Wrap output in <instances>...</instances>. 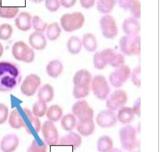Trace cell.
<instances>
[{
	"mask_svg": "<svg viewBox=\"0 0 160 152\" xmlns=\"http://www.w3.org/2000/svg\"><path fill=\"white\" fill-rule=\"evenodd\" d=\"M41 84V79L39 76L31 74L26 77L21 85V91L27 97H32L35 94L37 89Z\"/></svg>",
	"mask_w": 160,
	"mask_h": 152,
	"instance_id": "8fae6325",
	"label": "cell"
},
{
	"mask_svg": "<svg viewBox=\"0 0 160 152\" xmlns=\"http://www.w3.org/2000/svg\"><path fill=\"white\" fill-rule=\"evenodd\" d=\"M128 102V95L122 89H117L107 98L106 105L108 109L113 111H118L125 106Z\"/></svg>",
	"mask_w": 160,
	"mask_h": 152,
	"instance_id": "ba28073f",
	"label": "cell"
},
{
	"mask_svg": "<svg viewBox=\"0 0 160 152\" xmlns=\"http://www.w3.org/2000/svg\"><path fill=\"white\" fill-rule=\"evenodd\" d=\"M113 143L111 137L103 135L98 139L97 149L99 152H109L113 149Z\"/></svg>",
	"mask_w": 160,
	"mask_h": 152,
	"instance_id": "f1b7e54d",
	"label": "cell"
},
{
	"mask_svg": "<svg viewBox=\"0 0 160 152\" xmlns=\"http://www.w3.org/2000/svg\"><path fill=\"white\" fill-rule=\"evenodd\" d=\"M96 121L101 128H108L115 125L118 119L114 111L108 109L98 114Z\"/></svg>",
	"mask_w": 160,
	"mask_h": 152,
	"instance_id": "9a60e30c",
	"label": "cell"
},
{
	"mask_svg": "<svg viewBox=\"0 0 160 152\" xmlns=\"http://www.w3.org/2000/svg\"><path fill=\"white\" fill-rule=\"evenodd\" d=\"M8 119L9 126L13 129H19L21 128H25L23 118L16 108L12 109L10 112Z\"/></svg>",
	"mask_w": 160,
	"mask_h": 152,
	"instance_id": "603a6c76",
	"label": "cell"
},
{
	"mask_svg": "<svg viewBox=\"0 0 160 152\" xmlns=\"http://www.w3.org/2000/svg\"><path fill=\"white\" fill-rule=\"evenodd\" d=\"M119 5L122 8L129 11L133 18L141 17V5L138 0H118Z\"/></svg>",
	"mask_w": 160,
	"mask_h": 152,
	"instance_id": "ac0fdd59",
	"label": "cell"
},
{
	"mask_svg": "<svg viewBox=\"0 0 160 152\" xmlns=\"http://www.w3.org/2000/svg\"><path fill=\"white\" fill-rule=\"evenodd\" d=\"M62 108L58 105H52L48 109L46 116L49 121L51 122H58L62 116Z\"/></svg>",
	"mask_w": 160,
	"mask_h": 152,
	"instance_id": "f546056e",
	"label": "cell"
},
{
	"mask_svg": "<svg viewBox=\"0 0 160 152\" xmlns=\"http://www.w3.org/2000/svg\"><path fill=\"white\" fill-rule=\"evenodd\" d=\"M31 1L33 3H40L45 0H31Z\"/></svg>",
	"mask_w": 160,
	"mask_h": 152,
	"instance_id": "681fc988",
	"label": "cell"
},
{
	"mask_svg": "<svg viewBox=\"0 0 160 152\" xmlns=\"http://www.w3.org/2000/svg\"></svg>",
	"mask_w": 160,
	"mask_h": 152,
	"instance_id": "f907efd6",
	"label": "cell"
},
{
	"mask_svg": "<svg viewBox=\"0 0 160 152\" xmlns=\"http://www.w3.org/2000/svg\"><path fill=\"white\" fill-rule=\"evenodd\" d=\"M141 99H138L134 103L133 106L132 108V109L134 115H136L138 116H140V103H141Z\"/></svg>",
	"mask_w": 160,
	"mask_h": 152,
	"instance_id": "ee69618b",
	"label": "cell"
},
{
	"mask_svg": "<svg viewBox=\"0 0 160 152\" xmlns=\"http://www.w3.org/2000/svg\"><path fill=\"white\" fill-rule=\"evenodd\" d=\"M81 41L77 36H71L67 42L68 50L72 54L79 53L81 50Z\"/></svg>",
	"mask_w": 160,
	"mask_h": 152,
	"instance_id": "d6a6232c",
	"label": "cell"
},
{
	"mask_svg": "<svg viewBox=\"0 0 160 152\" xmlns=\"http://www.w3.org/2000/svg\"><path fill=\"white\" fill-rule=\"evenodd\" d=\"M91 83V89L96 97L101 100L106 99L110 93L111 89L105 77L102 75H97Z\"/></svg>",
	"mask_w": 160,
	"mask_h": 152,
	"instance_id": "8992f818",
	"label": "cell"
},
{
	"mask_svg": "<svg viewBox=\"0 0 160 152\" xmlns=\"http://www.w3.org/2000/svg\"><path fill=\"white\" fill-rule=\"evenodd\" d=\"M122 29L128 35H138L140 31V25L136 19L128 18L122 24Z\"/></svg>",
	"mask_w": 160,
	"mask_h": 152,
	"instance_id": "7402d4cb",
	"label": "cell"
},
{
	"mask_svg": "<svg viewBox=\"0 0 160 152\" xmlns=\"http://www.w3.org/2000/svg\"><path fill=\"white\" fill-rule=\"evenodd\" d=\"M31 15L27 12H21L15 20L16 27L22 31L27 32L31 29Z\"/></svg>",
	"mask_w": 160,
	"mask_h": 152,
	"instance_id": "44dd1931",
	"label": "cell"
},
{
	"mask_svg": "<svg viewBox=\"0 0 160 152\" xmlns=\"http://www.w3.org/2000/svg\"><path fill=\"white\" fill-rule=\"evenodd\" d=\"M82 143V138L80 134L70 132L62 136L60 140L59 145L62 146H72L74 149L79 148Z\"/></svg>",
	"mask_w": 160,
	"mask_h": 152,
	"instance_id": "d6986e66",
	"label": "cell"
},
{
	"mask_svg": "<svg viewBox=\"0 0 160 152\" xmlns=\"http://www.w3.org/2000/svg\"><path fill=\"white\" fill-rule=\"evenodd\" d=\"M21 80V71L17 64L0 62V92H9L16 89Z\"/></svg>",
	"mask_w": 160,
	"mask_h": 152,
	"instance_id": "6da1fadb",
	"label": "cell"
},
{
	"mask_svg": "<svg viewBox=\"0 0 160 152\" xmlns=\"http://www.w3.org/2000/svg\"><path fill=\"white\" fill-rule=\"evenodd\" d=\"M84 22V16L80 12L66 13L60 18L61 26L67 32H71L81 28Z\"/></svg>",
	"mask_w": 160,
	"mask_h": 152,
	"instance_id": "3957f363",
	"label": "cell"
},
{
	"mask_svg": "<svg viewBox=\"0 0 160 152\" xmlns=\"http://www.w3.org/2000/svg\"><path fill=\"white\" fill-rule=\"evenodd\" d=\"M63 66L59 60H54L49 62L46 67L47 74L50 77L56 79L62 73Z\"/></svg>",
	"mask_w": 160,
	"mask_h": 152,
	"instance_id": "4316f807",
	"label": "cell"
},
{
	"mask_svg": "<svg viewBox=\"0 0 160 152\" xmlns=\"http://www.w3.org/2000/svg\"><path fill=\"white\" fill-rule=\"evenodd\" d=\"M23 111L25 115V119L28 121H25V129L28 134H33L34 133L38 134L41 129V122L39 118L34 116L31 110L27 108H23Z\"/></svg>",
	"mask_w": 160,
	"mask_h": 152,
	"instance_id": "5bb4252c",
	"label": "cell"
},
{
	"mask_svg": "<svg viewBox=\"0 0 160 152\" xmlns=\"http://www.w3.org/2000/svg\"><path fill=\"white\" fill-rule=\"evenodd\" d=\"M42 132L45 142L48 146H54L58 144L59 139L58 133L53 122L45 121L42 127Z\"/></svg>",
	"mask_w": 160,
	"mask_h": 152,
	"instance_id": "7c38bea8",
	"label": "cell"
},
{
	"mask_svg": "<svg viewBox=\"0 0 160 152\" xmlns=\"http://www.w3.org/2000/svg\"><path fill=\"white\" fill-rule=\"evenodd\" d=\"M12 53L17 60L25 63H32L35 58L33 50L23 41H18L13 44Z\"/></svg>",
	"mask_w": 160,
	"mask_h": 152,
	"instance_id": "5b68a950",
	"label": "cell"
},
{
	"mask_svg": "<svg viewBox=\"0 0 160 152\" xmlns=\"http://www.w3.org/2000/svg\"><path fill=\"white\" fill-rule=\"evenodd\" d=\"M13 33V28L8 23H3L0 25V39L7 40L10 39Z\"/></svg>",
	"mask_w": 160,
	"mask_h": 152,
	"instance_id": "8d00e7d4",
	"label": "cell"
},
{
	"mask_svg": "<svg viewBox=\"0 0 160 152\" xmlns=\"http://www.w3.org/2000/svg\"><path fill=\"white\" fill-rule=\"evenodd\" d=\"M140 74H141L140 66H138L136 68H135L132 73V81L134 85H136L138 88H140L141 85Z\"/></svg>",
	"mask_w": 160,
	"mask_h": 152,
	"instance_id": "b9f144b4",
	"label": "cell"
},
{
	"mask_svg": "<svg viewBox=\"0 0 160 152\" xmlns=\"http://www.w3.org/2000/svg\"><path fill=\"white\" fill-rule=\"evenodd\" d=\"M92 75L87 70L81 69L77 72L73 77L74 87L80 89H90Z\"/></svg>",
	"mask_w": 160,
	"mask_h": 152,
	"instance_id": "e0dca14e",
	"label": "cell"
},
{
	"mask_svg": "<svg viewBox=\"0 0 160 152\" xmlns=\"http://www.w3.org/2000/svg\"><path fill=\"white\" fill-rule=\"evenodd\" d=\"M82 45L85 49L89 52H95L97 49V41L96 37L91 33H87L82 38Z\"/></svg>",
	"mask_w": 160,
	"mask_h": 152,
	"instance_id": "83f0119b",
	"label": "cell"
},
{
	"mask_svg": "<svg viewBox=\"0 0 160 152\" xmlns=\"http://www.w3.org/2000/svg\"><path fill=\"white\" fill-rule=\"evenodd\" d=\"M100 53L107 64L111 65L112 67H119L125 63L124 56L113 49L103 50Z\"/></svg>",
	"mask_w": 160,
	"mask_h": 152,
	"instance_id": "4fadbf2b",
	"label": "cell"
},
{
	"mask_svg": "<svg viewBox=\"0 0 160 152\" xmlns=\"http://www.w3.org/2000/svg\"><path fill=\"white\" fill-rule=\"evenodd\" d=\"M120 143L122 148L128 152H131L137 146L136 130L132 125H126L119 130Z\"/></svg>",
	"mask_w": 160,
	"mask_h": 152,
	"instance_id": "277c9868",
	"label": "cell"
},
{
	"mask_svg": "<svg viewBox=\"0 0 160 152\" xmlns=\"http://www.w3.org/2000/svg\"><path fill=\"white\" fill-rule=\"evenodd\" d=\"M19 11L18 7H2L0 1V17L5 19H12L16 17Z\"/></svg>",
	"mask_w": 160,
	"mask_h": 152,
	"instance_id": "1f68e13d",
	"label": "cell"
},
{
	"mask_svg": "<svg viewBox=\"0 0 160 152\" xmlns=\"http://www.w3.org/2000/svg\"><path fill=\"white\" fill-rule=\"evenodd\" d=\"M76 128L79 134L84 136H88L92 134L95 131V126L93 119L87 122L78 121L77 123Z\"/></svg>",
	"mask_w": 160,
	"mask_h": 152,
	"instance_id": "484cf974",
	"label": "cell"
},
{
	"mask_svg": "<svg viewBox=\"0 0 160 152\" xmlns=\"http://www.w3.org/2000/svg\"><path fill=\"white\" fill-rule=\"evenodd\" d=\"M29 42L32 47L36 50H42L46 48L47 41L43 33L34 32L29 38Z\"/></svg>",
	"mask_w": 160,
	"mask_h": 152,
	"instance_id": "ffe728a7",
	"label": "cell"
},
{
	"mask_svg": "<svg viewBox=\"0 0 160 152\" xmlns=\"http://www.w3.org/2000/svg\"><path fill=\"white\" fill-rule=\"evenodd\" d=\"M131 74V70L128 66L123 64L117 67L109 76V81L115 88H119L128 80Z\"/></svg>",
	"mask_w": 160,
	"mask_h": 152,
	"instance_id": "9c48e42d",
	"label": "cell"
},
{
	"mask_svg": "<svg viewBox=\"0 0 160 152\" xmlns=\"http://www.w3.org/2000/svg\"><path fill=\"white\" fill-rule=\"evenodd\" d=\"M140 36L126 35L120 38L119 45L122 52L126 56H138L140 53Z\"/></svg>",
	"mask_w": 160,
	"mask_h": 152,
	"instance_id": "7a4b0ae2",
	"label": "cell"
},
{
	"mask_svg": "<svg viewBox=\"0 0 160 152\" xmlns=\"http://www.w3.org/2000/svg\"><path fill=\"white\" fill-rule=\"evenodd\" d=\"M3 52H4V48L2 45L0 43V58L2 56Z\"/></svg>",
	"mask_w": 160,
	"mask_h": 152,
	"instance_id": "7dc6e473",
	"label": "cell"
},
{
	"mask_svg": "<svg viewBox=\"0 0 160 152\" xmlns=\"http://www.w3.org/2000/svg\"><path fill=\"white\" fill-rule=\"evenodd\" d=\"M61 125L62 128L66 131H70L74 129L77 125L76 116L71 114L65 115L61 120Z\"/></svg>",
	"mask_w": 160,
	"mask_h": 152,
	"instance_id": "836d02e7",
	"label": "cell"
},
{
	"mask_svg": "<svg viewBox=\"0 0 160 152\" xmlns=\"http://www.w3.org/2000/svg\"><path fill=\"white\" fill-rule=\"evenodd\" d=\"M48 111V107L46 103L38 101L35 103L32 107V114L34 116L40 118L45 116Z\"/></svg>",
	"mask_w": 160,
	"mask_h": 152,
	"instance_id": "d590c367",
	"label": "cell"
},
{
	"mask_svg": "<svg viewBox=\"0 0 160 152\" xmlns=\"http://www.w3.org/2000/svg\"><path fill=\"white\" fill-rule=\"evenodd\" d=\"M9 116L8 107L3 103H0V125H2L7 121Z\"/></svg>",
	"mask_w": 160,
	"mask_h": 152,
	"instance_id": "60d3db41",
	"label": "cell"
},
{
	"mask_svg": "<svg viewBox=\"0 0 160 152\" xmlns=\"http://www.w3.org/2000/svg\"><path fill=\"white\" fill-rule=\"evenodd\" d=\"M72 114L79 119V121L87 122L93 119V109L85 100L77 101L72 107Z\"/></svg>",
	"mask_w": 160,
	"mask_h": 152,
	"instance_id": "52a82bcc",
	"label": "cell"
},
{
	"mask_svg": "<svg viewBox=\"0 0 160 152\" xmlns=\"http://www.w3.org/2000/svg\"><path fill=\"white\" fill-rule=\"evenodd\" d=\"M109 152H123L122 150H120L118 148H114V149H112Z\"/></svg>",
	"mask_w": 160,
	"mask_h": 152,
	"instance_id": "c3c4849f",
	"label": "cell"
},
{
	"mask_svg": "<svg viewBox=\"0 0 160 152\" xmlns=\"http://www.w3.org/2000/svg\"><path fill=\"white\" fill-rule=\"evenodd\" d=\"M62 32L61 28L58 23H53L50 24L47 28L46 35L50 40L58 39Z\"/></svg>",
	"mask_w": 160,
	"mask_h": 152,
	"instance_id": "e575fe53",
	"label": "cell"
},
{
	"mask_svg": "<svg viewBox=\"0 0 160 152\" xmlns=\"http://www.w3.org/2000/svg\"><path fill=\"white\" fill-rule=\"evenodd\" d=\"M32 27L36 31L42 33L48 28V23H44L39 16L35 15L32 18Z\"/></svg>",
	"mask_w": 160,
	"mask_h": 152,
	"instance_id": "74e56055",
	"label": "cell"
},
{
	"mask_svg": "<svg viewBox=\"0 0 160 152\" xmlns=\"http://www.w3.org/2000/svg\"><path fill=\"white\" fill-rule=\"evenodd\" d=\"M117 119L123 124H129L133 121L134 114L132 108L123 107L118 110Z\"/></svg>",
	"mask_w": 160,
	"mask_h": 152,
	"instance_id": "d4e9b609",
	"label": "cell"
},
{
	"mask_svg": "<svg viewBox=\"0 0 160 152\" xmlns=\"http://www.w3.org/2000/svg\"><path fill=\"white\" fill-rule=\"evenodd\" d=\"M60 3L59 0H45V7L50 12H56L59 9Z\"/></svg>",
	"mask_w": 160,
	"mask_h": 152,
	"instance_id": "7bdbcfd3",
	"label": "cell"
},
{
	"mask_svg": "<svg viewBox=\"0 0 160 152\" xmlns=\"http://www.w3.org/2000/svg\"><path fill=\"white\" fill-rule=\"evenodd\" d=\"M19 144V139L17 134H9L4 136L0 142L2 152H15Z\"/></svg>",
	"mask_w": 160,
	"mask_h": 152,
	"instance_id": "2e32d148",
	"label": "cell"
},
{
	"mask_svg": "<svg viewBox=\"0 0 160 152\" xmlns=\"http://www.w3.org/2000/svg\"><path fill=\"white\" fill-rule=\"evenodd\" d=\"M93 62L94 66L98 70H102L107 66V63L104 61L101 54L99 52H96L94 54Z\"/></svg>",
	"mask_w": 160,
	"mask_h": 152,
	"instance_id": "ab89813d",
	"label": "cell"
},
{
	"mask_svg": "<svg viewBox=\"0 0 160 152\" xmlns=\"http://www.w3.org/2000/svg\"><path fill=\"white\" fill-rule=\"evenodd\" d=\"M117 0H98L97 8L102 13H109L115 6Z\"/></svg>",
	"mask_w": 160,
	"mask_h": 152,
	"instance_id": "4dcf8cb0",
	"label": "cell"
},
{
	"mask_svg": "<svg viewBox=\"0 0 160 152\" xmlns=\"http://www.w3.org/2000/svg\"><path fill=\"white\" fill-rule=\"evenodd\" d=\"M47 146L46 144L43 143L40 145L36 139H33L31 144L28 147L27 152H46Z\"/></svg>",
	"mask_w": 160,
	"mask_h": 152,
	"instance_id": "f35d334b",
	"label": "cell"
},
{
	"mask_svg": "<svg viewBox=\"0 0 160 152\" xmlns=\"http://www.w3.org/2000/svg\"><path fill=\"white\" fill-rule=\"evenodd\" d=\"M54 93L53 87L49 84H46L41 87L38 93L39 101L45 103H50L53 99Z\"/></svg>",
	"mask_w": 160,
	"mask_h": 152,
	"instance_id": "cb8c5ba5",
	"label": "cell"
},
{
	"mask_svg": "<svg viewBox=\"0 0 160 152\" xmlns=\"http://www.w3.org/2000/svg\"><path fill=\"white\" fill-rule=\"evenodd\" d=\"M100 26L103 36L107 39H113L118 33L115 19L111 15H107L100 19Z\"/></svg>",
	"mask_w": 160,
	"mask_h": 152,
	"instance_id": "30bf717a",
	"label": "cell"
},
{
	"mask_svg": "<svg viewBox=\"0 0 160 152\" xmlns=\"http://www.w3.org/2000/svg\"><path fill=\"white\" fill-rule=\"evenodd\" d=\"M77 0H60V4L66 8H70L76 4Z\"/></svg>",
	"mask_w": 160,
	"mask_h": 152,
	"instance_id": "bcb514c9",
	"label": "cell"
},
{
	"mask_svg": "<svg viewBox=\"0 0 160 152\" xmlns=\"http://www.w3.org/2000/svg\"><path fill=\"white\" fill-rule=\"evenodd\" d=\"M80 4L85 9H89L94 5L95 0H80Z\"/></svg>",
	"mask_w": 160,
	"mask_h": 152,
	"instance_id": "f6af8a7d",
	"label": "cell"
}]
</instances>
